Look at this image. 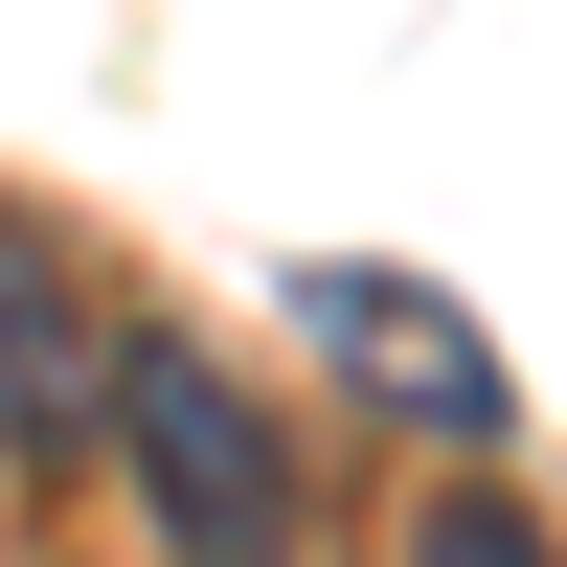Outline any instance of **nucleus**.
Segmentation results:
<instances>
[{
  "mask_svg": "<svg viewBox=\"0 0 567 567\" xmlns=\"http://www.w3.org/2000/svg\"><path fill=\"white\" fill-rule=\"evenodd\" d=\"M296 341L341 363L386 432H432V454H499V432H523V363H499V318H454L432 272H386V250H318V272H296Z\"/></svg>",
  "mask_w": 567,
  "mask_h": 567,
  "instance_id": "nucleus-2",
  "label": "nucleus"
},
{
  "mask_svg": "<svg viewBox=\"0 0 567 567\" xmlns=\"http://www.w3.org/2000/svg\"><path fill=\"white\" fill-rule=\"evenodd\" d=\"M114 341H136V318L91 296L45 227H0V454H23V477H69V454H91V409H114Z\"/></svg>",
  "mask_w": 567,
  "mask_h": 567,
  "instance_id": "nucleus-3",
  "label": "nucleus"
},
{
  "mask_svg": "<svg viewBox=\"0 0 567 567\" xmlns=\"http://www.w3.org/2000/svg\"><path fill=\"white\" fill-rule=\"evenodd\" d=\"M91 454H136V499H159V567H296V523H318L296 409H250L205 341H114V409H91Z\"/></svg>",
  "mask_w": 567,
  "mask_h": 567,
  "instance_id": "nucleus-1",
  "label": "nucleus"
},
{
  "mask_svg": "<svg viewBox=\"0 0 567 567\" xmlns=\"http://www.w3.org/2000/svg\"><path fill=\"white\" fill-rule=\"evenodd\" d=\"M409 567H567V545H545V523H523V499H499V477H454L432 523H409Z\"/></svg>",
  "mask_w": 567,
  "mask_h": 567,
  "instance_id": "nucleus-4",
  "label": "nucleus"
}]
</instances>
